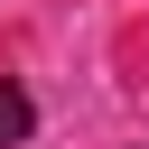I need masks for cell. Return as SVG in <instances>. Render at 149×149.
Wrapping results in <instances>:
<instances>
[{"instance_id":"obj_1","label":"cell","mask_w":149,"mask_h":149,"mask_svg":"<svg viewBox=\"0 0 149 149\" xmlns=\"http://www.w3.org/2000/svg\"><path fill=\"white\" fill-rule=\"evenodd\" d=\"M28 130H37V102H28V84H9V74H0V149H19Z\"/></svg>"}]
</instances>
